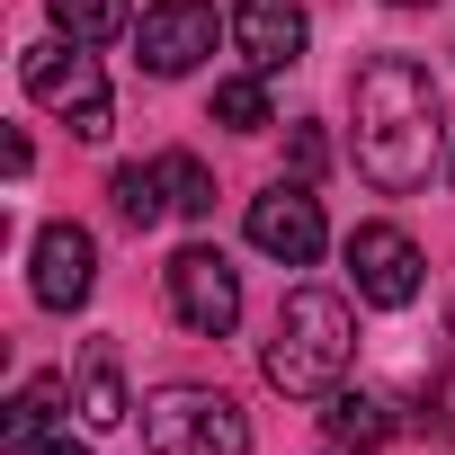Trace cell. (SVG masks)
Masks as SVG:
<instances>
[{"label": "cell", "mask_w": 455, "mask_h": 455, "mask_svg": "<svg viewBox=\"0 0 455 455\" xmlns=\"http://www.w3.org/2000/svg\"><path fill=\"white\" fill-rule=\"evenodd\" d=\"M72 402V375H28L19 384V402L10 411H0V437H10V455H28L45 428H54V411Z\"/></svg>", "instance_id": "12"}, {"label": "cell", "mask_w": 455, "mask_h": 455, "mask_svg": "<svg viewBox=\"0 0 455 455\" xmlns=\"http://www.w3.org/2000/svg\"><path fill=\"white\" fill-rule=\"evenodd\" d=\"M161 179H170V214L179 223H205L214 214V179H205L196 152H161Z\"/></svg>", "instance_id": "17"}, {"label": "cell", "mask_w": 455, "mask_h": 455, "mask_svg": "<svg viewBox=\"0 0 455 455\" xmlns=\"http://www.w3.org/2000/svg\"><path fill=\"white\" fill-rule=\"evenodd\" d=\"M348 277H357L366 304L402 313L419 295V242L402 233V223H357V233H348Z\"/></svg>", "instance_id": "8"}, {"label": "cell", "mask_w": 455, "mask_h": 455, "mask_svg": "<svg viewBox=\"0 0 455 455\" xmlns=\"http://www.w3.org/2000/svg\"><path fill=\"white\" fill-rule=\"evenodd\" d=\"M28 455H90V446H81V437H72V428H63V437H54V428H45V437H36V446H28Z\"/></svg>", "instance_id": "19"}, {"label": "cell", "mask_w": 455, "mask_h": 455, "mask_svg": "<svg viewBox=\"0 0 455 455\" xmlns=\"http://www.w3.org/2000/svg\"><path fill=\"white\" fill-rule=\"evenodd\" d=\"M214 36H223L214 0H152V10L134 19V63L152 81H179V72H196L214 54Z\"/></svg>", "instance_id": "6"}, {"label": "cell", "mask_w": 455, "mask_h": 455, "mask_svg": "<svg viewBox=\"0 0 455 455\" xmlns=\"http://www.w3.org/2000/svg\"><path fill=\"white\" fill-rule=\"evenodd\" d=\"M437 81H428V63H411V54H375L366 72H357V170L375 179V188H393V196H411L419 179H428V161H437Z\"/></svg>", "instance_id": "1"}, {"label": "cell", "mask_w": 455, "mask_h": 455, "mask_svg": "<svg viewBox=\"0 0 455 455\" xmlns=\"http://www.w3.org/2000/svg\"><path fill=\"white\" fill-rule=\"evenodd\" d=\"M72 411H81V428H125V419H134L116 348H90V357H81V393H72Z\"/></svg>", "instance_id": "11"}, {"label": "cell", "mask_w": 455, "mask_h": 455, "mask_svg": "<svg viewBox=\"0 0 455 455\" xmlns=\"http://www.w3.org/2000/svg\"><path fill=\"white\" fill-rule=\"evenodd\" d=\"M161 286H170L179 331H196V339H223V331L242 322V268L223 259V251H205V242H188V251L161 268Z\"/></svg>", "instance_id": "5"}, {"label": "cell", "mask_w": 455, "mask_h": 455, "mask_svg": "<svg viewBox=\"0 0 455 455\" xmlns=\"http://www.w3.org/2000/svg\"><path fill=\"white\" fill-rule=\"evenodd\" d=\"M286 161H295V179H322V161H331V152H322V134H313V125H295V134H286Z\"/></svg>", "instance_id": "18"}, {"label": "cell", "mask_w": 455, "mask_h": 455, "mask_svg": "<svg viewBox=\"0 0 455 455\" xmlns=\"http://www.w3.org/2000/svg\"><path fill=\"white\" fill-rule=\"evenodd\" d=\"M143 446L152 455H251V411L214 384H161L143 393Z\"/></svg>", "instance_id": "3"}, {"label": "cell", "mask_w": 455, "mask_h": 455, "mask_svg": "<svg viewBox=\"0 0 455 455\" xmlns=\"http://www.w3.org/2000/svg\"><path fill=\"white\" fill-rule=\"evenodd\" d=\"M446 170H455V161H446Z\"/></svg>", "instance_id": "22"}, {"label": "cell", "mask_w": 455, "mask_h": 455, "mask_svg": "<svg viewBox=\"0 0 455 455\" xmlns=\"http://www.w3.org/2000/svg\"><path fill=\"white\" fill-rule=\"evenodd\" d=\"M322 428H331V446H348V455H375V446L393 437V411H384L375 393H348V384H339V393L322 402Z\"/></svg>", "instance_id": "13"}, {"label": "cell", "mask_w": 455, "mask_h": 455, "mask_svg": "<svg viewBox=\"0 0 455 455\" xmlns=\"http://www.w3.org/2000/svg\"><path fill=\"white\" fill-rule=\"evenodd\" d=\"M348 357H357V322L331 286H295L286 313H277V339H268V384L286 402H331L348 384Z\"/></svg>", "instance_id": "2"}, {"label": "cell", "mask_w": 455, "mask_h": 455, "mask_svg": "<svg viewBox=\"0 0 455 455\" xmlns=\"http://www.w3.org/2000/svg\"><path fill=\"white\" fill-rule=\"evenodd\" d=\"M214 125H233V134L277 125V108H268V72H233V81H214Z\"/></svg>", "instance_id": "16"}, {"label": "cell", "mask_w": 455, "mask_h": 455, "mask_svg": "<svg viewBox=\"0 0 455 455\" xmlns=\"http://www.w3.org/2000/svg\"><path fill=\"white\" fill-rule=\"evenodd\" d=\"M90 286H99L90 223H45V233H36V304H45V313H81Z\"/></svg>", "instance_id": "9"}, {"label": "cell", "mask_w": 455, "mask_h": 455, "mask_svg": "<svg viewBox=\"0 0 455 455\" xmlns=\"http://www.w3.org/2000/svg\"><path fill=\"white\" fill-rule=\"evenodd\" d=\"M313 19H304V0H233V45L251 72H286L304 54Z\"/></svg>", "instance_id": "10"}, {"label": "cell", "mask_w": 455, "mask_h": 455, "mask_svg": "<svg viewBox=\"0 0 455 455\" xmlns=\"http://www.w3.org/2000/svg\"><path fill=\"white\" fill-rule=\"evenodd\" d=\"M54 10V28L72 36V45H116V36H134V0H45Z\"/></svg>", "instance_id": "14"}, {"label": "cell", "mask_w": 455, "mask_h": 455, "mask_svg": "<svg viewBox=\"0 0 455 455\" xmlns=\"http://www.w3.org/2000/svg\"><path fill=\"white\" fill-rule=\"evenodd\" d=\"M339 455H348V446H339Z\"/></svg>", "instance_id": "21"}, {"label": "cell", "mask_w": 455, "mask_h": 455, "mask_svg": "<svg viewBox=\"0 0 455 455\" xmlns=\"http://www.w3.org/2000/svg\"><path fill=\"white\" fill-rule=\"evenodd\" d=\"M402 10H437V0H402Z\"/></svg>", "instance_id": "20"}, {"label": "cell", "mask_w": 455, "mask_h": 455, "mask_svg": "<svg viewBox=\"0 0 455 455\" xmlns=\"http://www.w3.org/2000/svg\"><path fill=\"white\" fill-rule=\"evenodd\" d=\"M19 72H28V99H36V108H54L81 143H108L116 108H108V81H99V54H90V45H36Z\"/></svg>", "instance_id": "4"}, {"label": "cell", "mask_w": 455, "mask_h": 455, "mask_svg": "<svg viewBox=\"0 0 455 455\" xmlns=\"http://www.w3.org/2000/svg\"><path fill=\"white\" fill-rule=\"evenodd\" d=\"M322 242H331V223H322L313 179H277V188L251 196V251H268V259H286V268H313Z\"/></svg>", "instance_id": "7"}, {"label": "cell", "mask_w": 455, "mask_h": 455, "mask_svg": "<svg viewBox=\"0 0 455 455\" xmlns=\"http://www.w3.org/2000/svg\"><path fill=\"white\" fill-rule=\"evenodd\" d=\"M108 196H116V214L134 223V233H152V223L170 214V179H161V161H125V170L108 179Z\"/></svg>", "instance_id": "15"}]
</instances>
